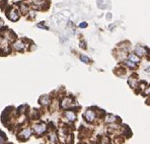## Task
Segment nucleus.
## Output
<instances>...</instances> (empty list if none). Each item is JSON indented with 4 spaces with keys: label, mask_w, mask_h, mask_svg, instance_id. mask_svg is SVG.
<instances>
[{
    "label": "nucleus",
    "mask_w": 150,
    "mask_h": 144,
    "mask_svg": "<svg viewBox=\"0 0 150 144\" xmlns=\"http://www.w3.org/2000/svg\"><path fill=\"white\" fill-rule=\"evenodd\" d=\"M127 59H129L130 61L134 62V63H136V64H139L141 62V58L139 56H137V55H136L134 52L133 53H129Z\"/></svg>",
    "instance_id": "16"
},
{
    "label": "nucleus",
    "mask_w": 150,
    "mask_h": 144,
    "mask_svg": "<svg viewBox=\"0 0 150 144\" xmlns=\"http://www.w3.org/2000/svg\"><path fill=\"white\" fill-rule=\"evenodd\" d=\"M83 119L84 121L88 124H94L96 123V121H98V113L96 111V108H87L85 110V112L83 113Z\"/></svg>",
    "instance_id": "1"
},
{
    "label": "nucleus",
    "mask_w": 150,
    "mask_h": 144,
    "mask_svg": "<svg viewBox=\"0 0 150 144\" xmlns=\"http://www.w3.org/2000/svg\"><path fill=\"white\" fill-rule=\"evenodd\" d=\"M32 129H33V131H34V134L39 137V136H43L44 134H46V133L48 132L49 127H48L47 124L44 123V122H38V123H35L34 125H33Z\"/></svg>",
    "instance_id": "2"
},
{
    "label": "nucleus",
    "mask_w": 150,
    "mask_h": 144,
    "mask_svg": "<svg viewBox=\"0 0 150 144\" xmlns=\"http://www.w3.org/2000/svg\"><path fill=\"white\" fill-rule=\"evenodd\" d=\"M147 104H148V105H150V96L148 97V99H147Z\"/></svg>",
    "instance_id": "28"
},
{
    "label": "nucleus",
    "mask_w": 150,
    "mask_h": 144,
    "mask_svg": "<svg viewBox=\"0 0 150 144\" xmlns=\"http://www.w3.org/2000/svg\"><path fill=\"white\" fill-rule=\"evenodd\" d=\"M2 26H3V21H2V19H0V28H1Z\"/></svg>",
    "instance_id": "27"
},
{
    "label": "nucleus",
    "mask_w": 150,
    "mask_h": 144,
    "mask_svg": "<svg viewBox=\"0 0 150 144\" xmlns=\"http://www.w3.org/2000/svg\"><path fill=\"white\" fill-rule=\"evenodd\" d=\"M48 140L51 144H57V142L59 141V137H58V133L56 131H51L48 134Z\"/></svg>",
    "instance_id": "12"
},
{
    "label": "nucleus",
    "mask_w": 150,
    "mask_h": 144,
    "mask_svg": "<svg viewBox=\"0 0 150 144\" xmlns=\"http://www.w3.org/2000/svg\"><path fill=\"white\" fill-rule=\"evenodd\" d=\"M123 64L126 66V68H129V69H137L138 67V64L130 61L129 59H126V60L123 61Z\"/></svg>",
    "instance_id": "15"
},
{
    "label": "nucleus",
    "mask_w": 150,
    "mask_h": 144,
    "mask_svg": "<svg viewBox=\"0 0 150 144\" xmlns=\"http://www.w3.org/2000/svg\"><path fill=\"white\" fill-rule=\"evenodd\" d=\"M124 141H125V137H123L121 134H119V135H116V136H115V139L112 141V144H122V143H124Z\"/></svg>",
    "instance_id": "18"
},
{
    "label": "nucleus",
    "mask_w": 150,
    "mask_h": 144,
    "mask_svg": "<svg viewBox=\"0 0 150 144\" xmlns=\"http://www.w3.org/2000/svg\"><path fill=\"white\" fill-rule=\"evenodd\" d=\"M87 26V23H79V28H86Z\"/></svg>",
    "instance_id": "25"
},
{
    "label": "nucleus",
    "mask_w": 150,
    "mask_h": 144,
    "mask_svg": "<svg viewBox=\"0 0 150 144\" xmlns=\"http://www.w3.org/2000/svg\"><path fill=\"white\" fill-rule=\"evenodd\" d=\"M6 15H7V17L11 21H18V18H19V13H18V10H17L16 8L11 7L7 11V14Z\"/></svg>",
    "instance_id": "10"
},
{
    "label": "nucleus",
    "mask_w": 150,
    "mask_h": 144,
    "mask_svg": "<svg viewBox=\"0 0 150 144\" xmlns=\"http://www.w3.org/2000/svg\"><path fill=\"white\" fill-rule=\"evenodd\" d=\"M26 109H28V106H25V105L21 106V107L17 108L16 114H17V115H23V114L25 113V110H26Z\"/></svg>",
    "instance_id": "19"
},
{
    "label": "nucleus",
    "mask_w": 150,
    "mask_h": 144,
    "mask_svg": "<svg viewBox=\"0 0 150 144\" xmlns=\"http://www.w3.org/2000/svg\"><path fill=\"white\" fill-rule=\"evenodd\" d=\"M127 82H128V84H129L130 87L136 90V88H137V86H138V84L140 81H139V79L137 78L136 75H131V76H129V78H128Z\"/></svg>",
    "instance_id": "11"
},
{
    "label": "nucleus",
    "mask_w": 150,
    "mask_h": 144,
    "mask_svg": "<svg viewBox=\"0 0 150 144\" xmlns=\"http://www.w3.org/2000/svg\"><path fill=\"white\" fill-rule=\"evenodd\" d=\"M75 101L72 96H64L62 99L60 101V109L66 111V110H74L75 106Z\"/></svg>",
    "instance_id": "3"
},
{
    "label": "nucleus",
    "mask_w": 150,
    "mask_h": 144,
    "mask_svg": "<svg viewBox=\"0 0 150 144\" xmlns=\"http://www.w3.org/2000/svg\"><path fill=\"white\" fill-rule=\"evenodd\" d=\"M39 104L44 108H48L52 104V97L49 94H44L39 99Z\"/></svg>",
    "instance_id": "8"
},
{
    "label": "nucleus",
    "mask_w": 150,
    "mask_h": 144,
    "mask_svg": "<svg viewBox=\"0 0 150 144\" xmlns=\"http://www.w3.org/2000/svg\"><path fill=\"white\" fill-rule=\"evenodd\" d=\"M63 118L68 123H74L77 120V113L74 110H66L63 113Z\"/></svg>",
    "instance_id": "5"
},
{
    "label": "nucleus",
    "mask_w": 150,
    "mask_h": 144,
    "mask_svg": "<svg viewBox=\"0 0 150 144\" xmlns=\"http://www.w3.org/2000/svg\"><path fill=\"white\" fill-rule=\"evenodd\" d=\"M0 144H6V137L2 132H0Z\"/></svg>",
    "instance_id": "21"
},
{
    "label": "nucleus",
    "mask_w": 150,
    "mask_h": 144,
    "mask_svg": "<svg viewBox=\"0 0 150 144\" xmlns=\"http://www.w3.org/2000/svg\"><path fill=\"white\" fill-rule=\"evenodd\" d=\"M25 4H23V5L21 6V13H23V14H26L28 13V7L26 6H23Z\"/></svg>",
    "instance_id": "23"
},
{
    "label": "nucleus",
    "mask_w": 150,
    "mask_h": 144,
    "mask_svg": "<svg viewBox=\"0 0 150 144\" xmlns=\"http://www.w3.org/2000/svg\"><path fill=\"white\" fill-rule=\"evenodd\" d=\"M26 47V44L25 43L23 40H15L12 44V48L14 49L15 51H18V52H21L23 51Z\"/></svg>",
    "instance_id": "9"
},
{
    "label": "nucleus",
    "mask_w": 150,
    "mask_h": 144,
    "mask_svg": "<svg viewBox=\"0 0 150 144\" xmlns=\"http://www.w3.org/2000/svg\"><path fill=\"white\" fill-rule=\"evenodd\" d=\"M38 28H43V30H49V28H48V26H46L45 24H43V23H38Z\"/></svg>",
    "instance_id": "24"
},
{
    "label": "nucleus",
    "mask_w": 150,
    "mask_h": 144,
    "mask_svg": "<svg viewBox=\"0 0 150 144\" xmlns=\"http://www.w3.org/2000/svg\"><path fill=\"white\" fill-rule=\"evenodd\" d=\"M79 144H89V143H85V142H83V143H79Z\"/></svg>",
    "instance_id": "29"
},
{
    "label": "nucleus",
    "mask_w": 150,
    "mask_h": 144,
    "mask_svg": "<svg viewBox=\"0 0 150 144\" xmlns=\"http://www.w3.org/2000/svg\"><path fill=\"white\" fill-rule=\"evenodd\" d=\"M34 134V131L30 127H25L19 130V132L17 133V138L21 141H26L30 138V136Z\"/></svg>",
    "instance_id": "4"
},
{
    "label": "nucleus",
    "mask_w": 150,
    "mask_h": 144,
    "mask_svg": "<svg viewBox=\"0 0 150 144\" xmlns=\"http://www.w3.org/2000/svg\"><path fill=\"white\" fill-rule=\"evenodd\" d=\"M80 48L86 49V44H85L84 42H80Z\"/></svg>",
    "instance_id": "26"
},
{
    "label": "nucleus",
    "mask_w": 150,
    "mask_h": 144,
    "mask_svg": "<svg viewBox=\"0 0 150 144\" xmlns=\"http://www.w3.org/2000/svg\"><path fill=\"white\" fill-rule=\"evenodd\" d=\"M134 53H135L137 56H139L140 58H143V57L149 56V49L147 47H144V46L141 45H137L134 49Z\"/></svg>",
    "instance_id": "6"
},
{
    "label": "nucleus",
    "mask_w": 150,
    "mask_h": 144,
    "mask_svg": "<svg viewBox=\"0 0 150 144\" xmlns=\"http://www.w3.org/2000/svg\"><path fill=\"white\" fill-rule=\"evenodd\" d=\"M103 122H105L107 125H110V124H116V123H120L121 124V119L119 118L118 116L112 114H107L103 119Z\"/></svg>",
    "instance_id": "7"
},
{
    "label": "nucleus",
    "mask_w": 150,
    "mask_h": 144,
    "mask_svg": "<svg viewBox=\"0 0 150 144\" xmlns=\"http://www.w3.org/2000/svg\"><path fill=\"white\" fill-rule=\"evenodd\" d=\"M120 134L122 135L123 137H125V139H127V138H130V137L132 136V131H131V129L129 128V126L123 125Z\"/></svg>",
    "instance_id": "13"
},
{
    "label": "nucleus",
    "mask_w": 150,
    "mask_h": 144,
    "mask_svg": "<svg viewBox=\"0 0 150 144\" xmlns=\"http://www.w3.org/2000/svg\"><path fill=\"white\" fill-rule=\"evenodd\" d=\"M147 86H148V84H147L146 81H140L137 88H136V92H137V94H143L144 90L147 88Z\"/></svg>",
    "instance_id": "14"
},
{
    "label": "nucleus",
    "mask_w": 150,
    "mask_h": 144,
    "mask_svg": "<svg viewBox=\"0 0 150 144\" xmlns=\"http://www.w3.org/2000/svg\"><path fill=\"white\" fill-rule=\"evenodd\" d=\"M28 117H30V119H32V120H38V119L41 117V113H40L39 110H36V109H34V110H32L30 112V115H28Z\"/></svg>",
    "instance_id": "17"
},
{
    "label": "nucleus",
    "mask_w": 150,
    "mask_h": 144,
    "mask_svg": "<svg viewBox=\"0 0 150 144\" xmlns=\"http://www.w3.org/2000/svg\"><path fill=\"white\" fill-rule=\"evenodd\" d=\"M80 60H81V62H83V63H85V64H89L90 63V59L88 58L87 56H85V55H80Z\"/></svg>",
    "instance_id": "20"
},
{
    "label": "nucleus",
    "mask_w": 150,
    "mask_h": 144,
    "mask_svg": "<svg viewBox=\"0 0 150 144\" xmlns=\"http://www.w3.org/2000/svg\"><path fill=\"white\" fill-rule=\"evenodd\" d=\"M143 96H146V97H149L150 96V85L147 86V88L144 90V92H143Z\"/></svg>",
    "instance_id": "22"
}]
</instances>
